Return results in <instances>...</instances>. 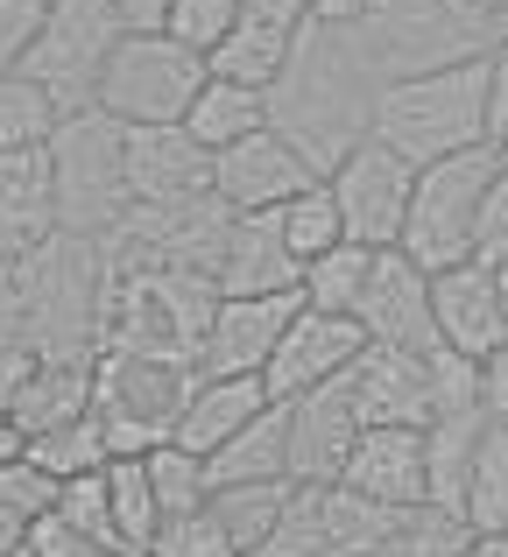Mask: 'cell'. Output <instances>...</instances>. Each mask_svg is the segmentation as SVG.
<instances>
[{
	"mask_svg": "<svg viewBox=\"0 0 508 557\" xmlns=\"http://www.w3.org/2000/svg\"><path fill=\"white\" fill-rule=\"evenodd\" d=\"M374 92H382V85L360 71L346 28H311L303 22L297 42H289L283 78L269 85V127L297 141V149L311 156V170L325 177L354 141H368Z\"/></svg>",
	"mask_w": 508,
	"mask_h": 557,
	"instance_id": "cell-1",
	"label": "cell"
},
{
	"mask_svg": "<svg viewBox=\"0 0 508 557\" xmlns=\"http://www.w3.org/2000/svg\"><path fill=\"white\" fill-rule=\"evenodd\" d=\"M368 141L396 149L410 170L445 163L459 149H487V92H481V57L424 78H396L374 92Z\"/></svg>",
	"mask_w": 508,
	"mask_h": 557,
	"instance_id": "cell-2",
	"label": "cell"
},
{
	"mask_svg": "<svg viewBox=\"0 0 508 557\" xmlns=\"http://www.w3.org/2000/svg\"><path fill=\"white\" fill-rule=\"evenodd\" d=\"M346 42H354L360 71L374 85H396V78H424V71H453L487 57L495 22L473 14L467 0H374L346 28Z\"/></svg>",
	"mask_w": 508,
	"mask_h": 557,
	"instance_id": "cell-3",
	"label": "cell"
},
{
	"mask_svg": "<svg viewBox=\"0 0 508 557\" xmlns=\"http://www.w3.org/2000/svg\"><path fill=\"white\" fill-rule=\"evenodd\" d=\"M50 184H57V233L78 240H107L135 198H127V163H121V127L107 113H64L50 127Z\"/></svg>",
	"mask_w": 508,
	"mask_h": 557,
	"instance_id": "cell-4",
	"label": "cell"
},
{
	"mask_svg": "<svg viewBox=\"0 0 508 557\" xmlns=\"http://www.w3.org/2000/svg\"><path fill=\"white\" fill-rule=\"evenodd\" d=\"M206 85V57L177 50L163 28H121L92 85V113L113 127H177L191 92Z\"/></svg>",
	"mask_w": 508,
	"mask_h": 557,
	"instance_id": "cell-5",
	"label": "cell"
},
{
	"mask_svg": "<svg viewBox=\"0 0 508 557\" xmlns=\"http://www.w3.org/2000/svg\"><path fill=\"white\" fill-rule=\"evenodd\" d=\"M487 177H495V149H459V156H445V163L417 170L396 247L424 275L453 269V261H473V212H481Z\"/></svg>",
	"mask_w": 508,
	"mask_h": 557,
	"instance_id": "cell-6",
	"label": "cell"
},
{
	"mask_svg": "<svg viewBox=\"0 0 508 557\" xmlns=\"http://www.w3.org/2000/svg\"><path fill=\"white\" fill-rule=\"evenodd\" d=\"M113 42H121V14H113L107 0H50L42 22H36V42H28V57H22V78L42 85L57 121H64V113H85Z\"/></svg>",
	"mask_w": 508,
	"mask_h": 557,
	"instance_id": "cell-7",
	"label": "cell"
},
{
	"mask_svg": "<svg viewBox=\"0 0 508 557\" xmlns=\"http://www.w3.org/2000/svg\"><path fill=\"white\" fill-rule=\"evenodd\" d=\"M191 388V368L177 360H141V354H92V417L113 451H149L170 437Z\"/></svg>",
	"mask_w": 508,
	"mask_h": 557,
	"instance_id": "cell-8",
	"label": "cell"
},
{
	"mask_svg": "<svg viewBox=\"0 0 508 557\" xmlns=\"http://www.w3.org/2000/svg\"><path fill=\"white\" fill-rule=\"evenodd\" d=\"M410 184H417V170L396 149H382V141H354L325 170V190L339 205V233L354 247H396L402 212H410Z\"/></svg>",
	"mask_w": 508,
	"mask_h": 557,
	"instance_id": "cell-9",
	"label": "cell"
},
{
	"mask_svg": "<svg viewBox=\"0 0 508 557\" xmlns=\"http://www.w3.org/2000/svg\"><path fill=\"white\" fill-rule=\"evenodd\" d=\"M360 346H368V332H360L354 318L297 304L289 325H283V339H275V354H269V368H261V388H269V403H297V395L339 381L346 368H354Z\"/></svg>",
	"mask_w": 508,
	"mask_h": 557,
	"instance_id": "cell-10",
	"label": "cell"
},
{
	"mask_svg": "<svg viewBox=\"0 0 508 557\" xmlns=\"http://www.w3.org/2000/svg\"><path fill=\"white\" fill-rule=\"evenodd\" d=\"M354 325L368 332V346H396V354H431L438 346V332H431V275L402 247H374Z\"/></svg>",
	"mask_w": 508,
	"mask_h": 557,
	"instance_id": "cell-11",
	"label": "cell"
},
{
	"mask_svg": "<svg viewBox=\"0 0 508 557\" xmlns=\"http://www.w3.org/2000/svg\"><path fill=\"white\" fill-rule=\"evenodd\" d=\"M332 388L346 395L360 431H382V423H410L424 431L431 423V368L424 354H396V346H360L354 368H346Z\"/></svg>",
	"mask_w": 508,
	"mask_h": 557,
	"instance_id": "cell-12",
	"label": "cell"
},
{
	"mask_svg": "<svg viewBox=\"0 0 508 557\" xmlns=\"http://www.w3.org/2000/svg\"><path fill=\"white\" fill-rule=\"evenodd\" d=\"M303 184H318L311 156L289 135H275V127H255L248 141L212 156V198H220L226 212H269V205H283L289 190H303Z\"/></svg>",
	"mask_w": 508,
	"mask_h": 557,
	"instance_id": "cell-13",
	"label": "cell"
},
{
	"mask_svg": "<svg viewBox=\"0 0 508 557\" xmlns=\"http://www.w3.org/2000/svg\"><path fill=\"white\" fill-rule=\"evenodd\" d=\"M289 311H297V289H275V297H220L198 332V360L191 374H261L283 339Z\"/></svg>",
	"mask_w": 508,
	"mask_h": 557,
	"instance_id": "cell-14",
	"label": "cell"
},
{
	"mask_svg": "<svg viewBox=\"0 0 508 557\" xmlns=\"http://www.w3.org/2000/svg\"><path fill=\"white\" fill-rule=\"evenodd\" d=\"M431 332L459 360H487L508 346V318H501L495 269L487 261H453V269L431 275Z\"/></svg>",
	"mask_w": 508,
	"mask_h": 557,
	"instance_id": "cell-15",
	"label": "cell"
},
{
	"mask_svg": "<svg viewBox=\"0 0 508 557\" xmlns=\"http://www.w3.org/2000/svg\"><path fill=\"white\" fill-rule=\"evenodd\" d=\"M121 163L135 205H191L212 198V156L184 127H121Z\"/></svg>",
	"mask_w": 508,
	"mask_h": 557,
	"instance_id": "cell-16",
	"label": "cell"
},
{
	"mask_svg": "<svg viewBox=\"0 0 508 557\" xmlns=\"http://www.w3.org/2000/svg\"><path fill=\"white\" fill-rule=\"evenodd\" d=\"M339 487H354L360 502H382V508H424V431H410V423L360 431L339 466Z\"/></svg>",
	"mask_w": 508,
	"mask_h": 557,
	"instance_id": "cell-17",
	"label": "cell"
},
{
	"mask_svg": "<svg viewBox=\"0 0 508 557\" xmlns=\"http://www.w3.org/2000/svg\"><path fill=\"white\" fill-rule=\"evenodd\" d=\"M42 240H57L50 149H0V261L36 255Z\"/></svg>",
	"mask_w": 508,
	"mask_h": 557,
	"instance_id": "cell-18",
	"label": "cell"
},
{
	"mask_svg": "<svg viewBox=\"0 0 508 557\" xmlns=\"http://www.w3.org/2000/svg\"><path fill=\"white\" fill-rule=\"evenodd\" d=\"M261 409H269L261 374H191L184 409H177V423H170L163 445H184V451H198V459H206L212 445H226V437H234L240 423H255Z\"/></svg>",
	"mask_w": 508,
	"mask_h": 557,
	"instance_id": "cell-19",
	"label": "cell"
},
{
	"mask_svg": "<svg viewBox=\"0 0 508 557\" xmlns=\"http://www.w3.org/2000/svg\"><path fill=\"white\" fill-rule=\"evenodd\" d=\"M283 423H289V480H339L346 451H354V437H360L346 395L325 381V388L283 403Z\"/></svg>",
	"mask_w": 508,
	"mask_h": 557,
	"instance_id": "cell-20",
	"label": "cell"
},
{
	"mask_svg": "<svg viewBox=\"0 0 508 557\" xmlns=\"http://www.w3.org/2000/svg\"><path fill=\"white\" fill-rule=\"evenodd\" d=\"M212 289L220 297H275V289H297V261L275 247V233L255 212H234L220 233V255H212Z\"/></svg>",
	"mask_w": 508,
	"mask_h": 557,
	"instance_id": "cell-21",
	"label": "cell"
},
{
	"mask_svg": "<svg viewBox=\"0 0 508 557\" xmlns=\"http://www.w3.org/2000/svg\"><path fill=\"white\" fill-rule=\"evenodd\" d=\"M0 403H8L14 431H22V445H28V437H42V431H57V423L92 409V360H42V368H28L14 381Z\"/></svg>",
	"mask_w": 508,
	"mask_h": 557,
	"instance_id": "cell-22",
	"label": "cell"
},
{
	"mask_svg": "<svg viewBox=\"0 0 508 557\" xmlns=\"http://www.w3.org/2000/svg\"><path fill=\"white\" fill-rule=\"evenodd\" d=\"M206 480H212V487L289 480V423H283V403H269L255 423H240L226 445H212V451H206Z\"/></svg>",
	"mask_w": 508,
	"mask_h": 557,
	"instance_id": "cell-23",
	"label": "cell"
},
{
	"mask_svg": "<svg viewBox=\"0 0 508 557\" xmlns=\"http://www.w3.org/2000/svg\"><path fill=\"white\" fill-rule=\"evenodd\" d=\"M184 135L198 141L206 156L234 149V141H248L255 127H269V92H248V85H226V78H206L191 92V107H184Z\"/></svg>",
	"mask_w": 508,
	"mask_h": 557,
	"instance_id": "cell-24",
	"label": "cell"
},
{
	"mask_svg": "<svg viewBox=\"0 0 508 557\" xmlns=\"http://www.w3.org/2000/svg\"><path fill=\"white\" fill-rule=\"evenodd\" d=\"M289 42L297 28H275V22H248L240 14L234 28L220 36V50H206V78H226V85H248V92H269L289 64Z\"/></svg>",
	"mask_w": 508,
	"mask_h": 557,
	"instance_id": "cell-25",
	"label": "cell"
},
{
	"mask_svg": "<svg viewBox=\"0 0 508 557\" xmlns=\"http://www.w3.org/2000/svg\"><path fill=\"white\" fill-rule=\"evenodd\" d=\"M255 219L275 233V247H283L297 269H303V261H318V255H332V247L346 240V233H339V205H332L325 177L303 184V190H289L283 205H269V212H255Z\"/></svg>",
	"mask_w": 508,
	"mask_h": 557,
	"instance_id": "cell-26",
	"label": "cell"
},
{
	"mask_svg": "<svg viewBox=\"0 0 508 557\" xmlns=\"http://www.w3.org/2000/svg\"><path fill=\"white\" fill-rule=\"evenodd\" d=\"M99 480H107V522H113V544H121V557H149L163 516H156V494H149V473H141V451H113V459L99 466Z\"/></svg>",
	"mask_w": 508,
	"mask_h": 557,
	"instance_id": "cell-27",
	"label": "cell"
},
{
	"mask_svg": "<svg viewBox=\"0 0 508 557\" xmlns=\"http://www.w3.org/2000/svg\"><path fill=\"white\" fill-rule=\"evenodd\" d=\"M283 502H289V480H248V487H212L206 494V516L226 530V544H234L240 557H255L261 544H269Z\"/></svg>",
	"mask_w": 508,
	"mask_h": 557,
	"instance_id": "cell-28",
	"label": "cell"
},
{
	"mask_svg": "<svg viewBox=\"0 0 508 557\" xmlns=\"http://www.w3.org/2000/svg\"><path fill=\"white\" fill-rule=\"evenodd\" d=\"M459 522L473 536H501L508 530V437L487 423L481 445H473V466H467V487H459Z\"/></svg>",
	"mask_w": 508,
	"mask_h": 557,
	"instance_id": "cell-29",
	"label": "cell"
},
{
	"mask_svg": "<svg viewBox=\"0 0 508 557\" xmlns=\"http://www.w3.org/2000/svg\"><path fill=\"white\" fill-rule=\"evenodd\" d=\"M22 459L42 466L50 480H78V473H99V466L113 459V445H107V431H99V417L85 409V417H71V423H57V431L28 437Z\"/></svg>",
	"mask_w": 508,
	"mask_h": 557,
	"instance_id": "cell-30",
	"label": "cell"
},
{
	"mask_svg": "<svg viewBox=\"0 0 508 557\" xmlns=\"http://www.w3.org/2000/svg\"><path fill=\"white\" fill-rule=\"evenodd\" d=\"M368 261H374V247H354V240H339L332 255L303 261V269H297V304H311V311H339V318H354L360 283H368Z\"/></svg>",
	"mask_w": 508,
	"mask_h": 557,
	"instance_id": "cell-31",
	"label": "cell"
},
{
	"mask_svg": "<svg viewBox=\"0 0 508 557\" xmlns=\"http://www.w3.org/2000/svg\"><path fill=\"white\" fill-rule=\"evenodd\" d=\"M141 473H149V494H156V516H163V522L198 516V508H206V494H212L206 459H198V451H184V445H149V451H141Z\"/></svg>",
	"mask_w": 508,
	"mask_h": 557,
	"instance_id": "cell-32",
	"label": "cell"
},
{
	"mask_svg": "<svg viewBox=\"0 0 508 557\" xmlns=\"http://www.w3.org/2000/svg\"><path fill=\"white\" fill-rule=\"evenodd\" d=\"M467 544H473V530L459 516H445V508H410V516H396V530L368 557H459Z\"/></svg>",
	"mask_w": 508,
	"mask_h": 557,
	"instance_id": "cell-33",
	"label": "cell"
},
{
	"mask_svg": "<svg viewBox=\"0 0 508 557\" xmlns=\"http://www.w3.org/2000/svg\"><path fill=\"white\" fill-rule=\"evenodd\" d=\"M57 127V107L22 71H0V149H42Z\"/></svg>",
	"mask_w": 508,
	"mask_h": 557,
	"instance_id": "cell-34",
	"label": "cell"
},
{
	"mask_svg": "<svg viewBox=\"0 0 508 557\" xmlns=\"http://www.w3.org/2000/svg\"><path fill=\"white\" fill-rule=\"evenodd\" d=\"M234 22H240V0H170L163 8V36L177 42V50H191V57L220 50V36Z\"/></svg>",
	"mask_w": 508,
	"mask_h": 557,
	"instance_id": "cell-35",
	"label": "cell"
},
{
	"mask_svg": "<svg viewBox=\"0 0 508 557\" xmlns=\"http://www.w3.org/2000/svg\"><path fill=\"white\" fill-rule=\"evenodd\" d=\"M149 557H240L234 544H226V530L198 508V516H177V522H163L156 530V544H149Z\"/></svg>",
	"mask_w": 508,
	"mask_h": 557,
	"instance_id": "cell-36",
	"label": "cell"
},
{
	"mask_svg": "<svg viewBox=\"0 0 508 557\" xmlns=\"http://www.w3.org/2000/svg\"><path fill=\"white\" fill-rule=\"evenodd\" d=\"M0 508H8L14 522L50 516V508H57V480L42 473V466H28V459H8V466H0Z\"/></svg>",
	"mask_w": 508,
	"mask_h": 557,
	"instance_id": "cell-37",
	"label": "cell"
},
{
	"mask_svg": "<svg viewBox=\"0 0 508 557\" xmlns=\"http://www.w3.org/2000/svg\"><path fill=\"white\" fill-rule=\"evenodd\" d=\"M508 255V170L495 156V177L481 190V212H473V261H501Z\"/></svg>",
	"mask_w": 508,
	"mask_h": 557,
	"instance_id": "cell-38",
	"label": "cell"
},
{
	"mask_svg": "<svg viewBox=\"0 0 508 557\" xmlns=\"http://www.w3.org/2000/svg\"><path fill=\"white\" fill-rule=\"evenodd\" d=\"M22 550H28V557H121V550L92 544L85 530H71L64 516H36V522L22 530Z\"/></svg>",
	"mask_w": 508,
	"mask_h": 557,
	"instance_id": "cell-39",
	"label": "cell"
},
{
	"mask_svg": "<svg viewBox=\"0 0 508 557\" xmlns=\"http://www.w3.org/2000/svg\"><path fill=\"white\" fill-rule=\"evenodd\" d=\"M481 92H487V149L508 135V36L487 42L481 57Z\"/></svg>",
	"mask_w": 508,
	"mask_h": 557,
	"instance_id": "cell-40",
	"label": "cell"
},
{
	"mask_svg": "<svg viewBox=\"0 0 508 557\" xmlns=\"http://www.w3.org/2000/svg\"><path fill=\"white\" fill-rule=\"evenodd\" d=\"M36 22H42L36 0H0V71H22L28 42H36Z\"/></svg>",
	"mask_w": 508,
	"mask_h": 557,
	"instance_id": "cell-41",
	"label": "cell"
},
{
	"mask_svg": "<svg viewBox=\"0 0 508 557\" xmlns=\"http://www.w3.org/2000/svg\"><path fill=\"white\" fill-rule=\"evenodd\" d=\"M374 0H303V22L311 28H354Z\"/></svg>",
	"mask_w": 508,
	"mask_h": 557,
	"instance_id": "cell-42",
	"label": "cell"
},
{
	"mask_svg": "<svg viewBox=\"0 0 508 557\" xmlns=\"http://www.w3.org/2000/svg\"><path fill=\"white\" fill-rule=\"evenodd\" d=\"M248 22H275V28H303V0H240Z\"/></svg>",
	"mask_w": 508,
	"mask_h": 557,
	"instance_id": "cell-43",
	"label": "cell"
},
{
	"mask_svg": "<svg viewBox=\"0 0 508 557\" xmlns=\"http://www.w3.org/2000/svg\"><path fill=\"white\" fill-rule=\"evenodd\" d=\"M113 14H121V28H163V8L170 0H107Z\"/></svg>",
	"mask_w": 508,
	"mask_h": 557,
	"instance_id": "cell-44",
	"label": "cell"
},
{
	"mask_svg": "<svg viewBox=\"0 0 508 557\" xmlns=\"http://www.w3.org/2000/svg\"><path fill=\"white\" fill-rule=\"evenodd\" d=\"M8 459H22V431H14L8 403H0V466H8Z\"/></svg>",
	"mask_w": 508,
	"mask_h": 557,
	"instance_id": "cell-45",
	"label": "cell"
},
{
	"mask_svg": "<svg viewBox=\"0 0 508 557\" xmlns=\"http://www.w3.org/2000/svg\"><path fill=\"white\" fill-rule=\"evenodd\" d=\"M22 530H28V522H14L8 508H0V557H14V550H22Z\"/></svg>",
	"mask_w": 508,
	"mask_h": 557,
	"instance_id": "cell-46",
	"label": "cell"
},
{
	"mask_svg": "<svg viewBox=\"0 0 508 557\" xmlns=\"http://www.w3.org/2000/svg\"><path fill=\"white\" fill-rule=\"evenodd\" d=\"M459 557H508V536H473Z\"/></svg>",
	"mask_w": 508,
	"mask_h": 557,
	"instance_id": "cell-47",
	"label": "cell"
},
{
	"mask_svg": "<svg viewBox=\"0 0 508 557\" xmlns=\"http://www.w3.org/2000/svg\"><path fill=\"white\" fill-rule=\"evenodd\" d=\"M487 269H495V297H501V318H508V255L487 261Z\"/></svg>",
	"mask_w": 508,
	"mask_h": 557,
	"instance_id": "cell-48",
	"label": "cell"
},
{
	"mask_svg": "<svg viewBox=\"0 0 508 557\" xmlns=\"http://www.w3.org/2000/svg\"><path fill=\"white\" fill-rule=\"evenodd\" d=\"M467 8H473V14H487V22H501V8H508V0H467Z\"/></svg>",
	"mask_w": 508,
	"mask_h": 557,
	"instance_id": "cell-49",
	"label": "cell"
},
{
	"mask_svg": "<svg viewBox=\"0 0 508 557\" xmlns=\"http://www.w3.org/2000/svg\"><path fill=\"white\" fill-rule=\"evenodd\" d=\"M495 156H501V170H508V135H501V141H495Z\"/></svg>",
	"mask_w": 508,
	"mask_h": 557,
	"instance_id": "cell-50",
	"label": "cell"
},
{
	"mask_svg": "<svg viewBox=\"0 0 508 557\" xmlns=\"http://www.w3.org/2000/svg\"><path fill=\"white\" fill-rule=\"evenodd\" d=\"M495 36H508V8H501V22H495Z\"/></svg>",
	"mask_w": 508,
	"mask_h": 557,
	"instance_id": "cell-51",
	"label": "cell"
},
{
	"mask_svg": "<svg viewBox=\"0 0 508 557\" xmlns=\"http://www.w3.org/2000/svg\"><path fill=\"white\" fill-rule=\"evenodd\" d=\"M495 431H501V437H508V423H495Z\"/></svg>",
	"mask_w": 508,
	"mask_h": 557,
	"instance_id": "cell-52",
	"label": "cell"
},
{
	"mask_svg": "<svg viewBox=\"0 0 508 557\" xmlns=\"http://www.w3.org/2000/svg\"><path fill=\"white\" fill-rule=\"evenodd\" d=\"M36 8H50V0H36Z\"/></svg>",
	"mask_w": 508,
	"mask_h": 557,
	"instance_id": "cell-53",
	"label": "cell"
},
{
	"mask_svg": "<svg viewBox=\"0 0 508 557\" xmlns=\"http://www.w3.org/2000/svg\"><path fill=\"white\" fill-rule=\"evenodd\" d=\"M14 557H28V550H14Z\"/></svg>",
	"mask_w": 508,
	"mask_h": 557,
	"instance_id": "cell-54",
	"label": "cell"
},
{
	"mask_svg": "<svg viewBox=\"0 0 508 557\" xmlns=\"http://www.w3.org/2000/svg\"><path fill=\"white\" fill-rule=\"evenodd\" d=\"M501 536H508V530H501Z\"/></svg>",
	"mask_w": 508,
	"mask_h": 557,
	"instance_id": "cell-55",
	"label": "cell"
}]
</instances>
